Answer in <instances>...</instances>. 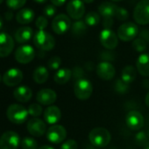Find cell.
Masks as SVG:
<instances>
[{"mask_svg":"<svg viewBox=\"0 0 149 149\" xmlns=\"http://www.w3.org/2000/svg\"><path fill=\"white\" fill-rule=\"evenodd\" d=\"M111 139V132L104 127H95L89 133V140L96 147H105L109 145Z\"/></svg>","mask_w":149,"mask_h":149,"instance_id":"cell-1","label":"cell"},{"mask_svg":"<svg viewBox=\"0 0 149 149\" xmlns=\"http://www.w3.org/2000/svg\"><path fill=\"white\" fill-rule=\"evenodd\" d=\"M28 115L29 113L27 109L19 104H11L6 111V116L8 119L12 123L16 125H21L25 123L27 119Z\"/></svg>","mask_w":149,"mask_h":149,"instance_id":"cell-2","label":"cell"},{"mask_svg":"<svg viewBox=\"0 0 149 149\" xmlns=\"http://www.w3.org/2000/svg\"><path fill=\"white\" fill-rule=\"evenodd\" d=\"M33 43L42 51H50L55 46L54 38L45 30H39L33 36Z\"/></svg>","mask_w":149,"mask_h":149,"instance_id":"cell-3","label":"cell"},{"mask_svg":"<svg viewBox=\"0 0 149 149\" xmlns=\"http://www.w3.org/2000/svg\"><path fill=\"white\" fill-rule=\"evenodd\" d=\"M93 92L92 84L86 78H82L76 81L74 85V93L77 99L81 101L88 100Z\"/></svg>","mask_w":149,"mask_h":149,"instance_id":"cell-4","label":"cell"},{"mask_svg":"<svg viewBox=\"0 0 149 149\" xmlns=\"http://www.w3.org/2000/svg\"><path fill=\"white\" fill-rule=\"evenodd\" d=\"M133 19L139 25L149 24V0H141L133 11Z\"/></svg>","mask_w":149,"mask_h":149,"instance_id":"cell-5","label":"cell"},{"mask_svg":"<svg viewBox=\"0 0 149 149\" xmlns=\"http://www.w3.org/2000/svg\"><path fill=\"white\" fill-rule=\"evenodd\" d=\"M139 33V27L132 22H126L122 24L117 32V35L122 41L134 40Z\"/></svg>","mask_w":149,"mask_h":149,"instance_id":"cell-6","label":"cell"},{"mask_svg":"<svg viewBox=\"0 0 149 149\" xmlns=\"http://www.w3.org/2000/svg\"><path fill=\"white\" fill-rule=\"evenodd\" d=\"M71 28L70 18L66 14L61 13L54 17L52 21V29L56 34H64Z\"/></svg>","mask_w":149,"mask_h":149,"instance_id":"cell-7","label":"cell"},{"mask_svg":"<svg viewBox=\"0 0 149 149\" xmlns=\"http://www.w3.org/2000/svg\"><path fill=\"white\" fill-rule=\"evenodd\" d=\"M19 143V134L13 131H7L0 138V149H17Z\"/></svg>","mask_w":149,"mask_h":149,"instance_id":"cell-8","label":"cell"},{"mask_svg":"<svg viewBox=\"0 0 149 149\" xmlns=\"http://www.w3.org/2000/svg\"><path fill=\"white\" fill-rule=\"evenodd\" d=\"M99 40L101 45L108 50L115 49L118 44V35L111 29L102 30L99 34Z\"/></svg>","mask_w":149,"mask_h":149,"instance_id":"cell-9","label":"cell"},{"mask_svg":"<svg viewBox=\"0 0 149 149\" xmlns=\"http://www.w3.org/2000/svg\"><path fill=\"white\" fill-rule=\"evenodd\" d=\"M35 57V51L30 45H22L19 47L15 52V59L19 63L27 64Z\"/></svg>","mask_w":149,"mask_h":149,"instance_id":"cell-10","label":"cell"},{"mask_svg":"<svg viewBox=\"0 0 149 149\" xmlns=\"http://www.w3.org/2000/svg\"><path fill=\"white\" fill-rule=\"evenodd\" d=\"M67 137V131L65 127L61 125H54L47 131V139L53 144L61 143Z\"/></svg>","mask_w":149,"mask_h":149,"instance_id":"cell-11","label":"cell"},{"mask_svg":"<svg viewBox=\"0 0 149 149\" xmlns=\"http://www.w3.org/2000/svg\"><path fill=\"white\" fill-rule=\"evenodd\" d=\"M66 9L68 17L76 20H80L85 13V6L82 0H71Z\"/></svg>","mask_w":149,"mask_h":149,"instance_id":"cell-12","label":"cell"},{"mask_svg":"<svg viewBox=\"0 0 149 149\" xmlns=\"http://www.w3.org/2000/svg\"><path fill=\"white\" fill-rule=\"evenodd\" d=\"M97 77L104 81H111L114 78L116 69L113 64L109 61H101L96 68Z\"/></svg>","mask_w":149,"mask_h":149,"instance_id":"cell-13","label":"cell"},{"mask_svg":"<svg viewBox=\"0 0 149 149\" xmlns=\"http://www.w3.org/2000/svg\"><path fill=\"white\" fill-rule=\"evenodd\" d=\"M23 80V73L17 68L8 69L3 76V82L8 87L19 85Z\"/></svg>","mask_w":149,"mask_h":149,"instance_id":"cell-14","label":"cell"},{"mask_svg":"<svg viewBox=\"0 0 149 149\" xmlns=\"http://www.w3.org/2000/svg\"><path fill=\"white\" fill-rule=\"evenodd\" d=\"M125 124L132 131H139L144 126V117L138 111H130L126 114Z\"/></svg>","mask_w":149,"mask_h":149,"instance_id":"cell-15","label":"cell"},{"mask_svg":"<svg viewBox=\"0 0 149 149\" xmlns=\"http://www.w3.org/2000/svg\"><path fill=\"white\" fill-rule=\"evenodd\" d=\"M14 48V40L13 37L6 33H0V57L9 56Z\"/></svg>","mask_w":149,"mask_h":149,"instance_id":"cell-16","label":"cell"},{"mask_svg":"<svg viewBox=\"0 0 149 149\" xmlns=\"http://www.w3.org/2000/svg\"><path fill=\"white\" fill-rule=\"evenodd\" d=\"M27 131L34 137H41L47 132V125L40 118H34L28 121Z\"/></svg>","mask_w":149,"mask_h":149,"instance_id":"cell-17","label":"cell"},{"mask_svg":"<svg viewBox=\"0 0 149 149\" xmlns=\"http://www.w3.org/2000/svg\"><path fill=\"white\" fill-rule=\"evenodd\" d=\"M56 99L57 95L55 91L51 89H42L36 95V100L42 105H51Z\"/></svg>","mask_w":149,"mask_h":149,"instance_id":"cell-18","label":"cell"},{"mask_svg":"<svg viewBox=\"0 0 149 149\" xmlns=\"http://www.w3.org/2000/svg\"><path fill=\"white\" fill-rule=\"evenodd\" d=\"M43 116L47 124L54 125L60 121L61 118V111L59 107L55 105H50L44 111Z\"/></svg>","mask_w":149,"mask_h":149,"instance_id":"cell-19","label":"cell"},{"mask_svg":"<svg viewBox=\"0 0 149 149\" xmlns=\"http://www.w3.org/2000/svg\"><path fill=\"white\" fill-rule=\"evenodd\" d=\"M137 71L145 77H149V54H141L136 61Z\"/></svg>","mask_w":149,"mask_h":149,"instance_id":"cell-20","label":"cell"},{"mask_svg":"<svg viewBox=\"0 0 149 149\" xmlns=\"http://www.w3.org/2000/svg\"><path fill=\"white\" fill-rule=\"evenodd\" d=\"M13 97L17 101L20 103H26L32 98L33 91L27 86H24V85L19 86L14 90Z\"/></svg>","mask_w":149,"mask_h":149,"instance_id":"cell-21","label":"cell"},{"mask_svg":"<svg viewBox=\"0 0 149 149\" xmlns=\"http://www.w3.org/2000/svg\"><path fill=\"white\" fill-rule=\"evenodd\" d=\"M33 36V31L30 26L19 27L15 33V40L18 43L23 44L28 42Z\"/></svg>","mask_w":149,"mask_h":149,"instance_id":"cell-22","label":"cell"},{"mask_svg":"<svg viewBox=\"0 0 149 149\" xmlns=\"http://www.w3.org/2000/svg\"><path fill=\"white\" fill-rule=\"evenodd\" d=\"M34 12L29 8H24L19 10L16 14V21L21 25H26L31 23L34 19Z\"/></svg>","mask_w":149,"mask_h":149,"instance_id":"cell-23","label":"cell"},{"mask_svg":"<svg viewBox=\"0 0 149 149\" xmlns=\"http://www.w3.org/2000/svg\"><path fill=\"white\" fill-rule=\"evenodd\" d=\"M72 77V71L71 69L68 68H62L58 69L54 77V82L59 84V85H62L67 84Z\"/></svg>","mask_w":149,"mask_h":149,"instance_id":"cell-24","label":"cell"},{"mask_svg":"<svg viewBox=\"0 0 149 149\" xmlns=\"http://www.w3.org/2000/svg\"><path fill=\"white\" fill-rule=\"evenodd\" d=\"M118 6L111 2H104L98 6V13L103 18H113L116 14Z\"/></svg>","mask_w":149,"mask_h":149,"instance_id":"cell-25","label":"cell"},{"mask_svg":"<svg viewBox=\"0 0 149 149\" xmlns=\"http://www.w3.org/2000/svg\"><path fill=\"white\" fill-rule=\"evenodd\" d=\"M48 77H49V72L47 68L44 66H40L36 68L33 74V81L39 84H42L46 83L48 79Z\"/></svg>","mask_w":149,"mask_h":149,"instance_id":"cell-26","label":"cell"},{"mask_svg":"<svg viewBox=\"0 0 149 149\" xmlns=\"http://www.w3.org/2000/svg\"><path fill=\"white\" fill-rule=\"evenodd\" d=\"M136 78V69L134 68V67L131 66V65H127L125 66L121 72V79L130 84H132Z\"/></svg>","mask_w":149,"mask_h":149,"instance_id":"cell-27","label":"cell"},{"mask_svg":"<svg viewBox=\"0 0 149 149\" xmlns=\"http://www.w3.org/2000/svg\"><path fill=\"white\" fill-rule=\"evenodd\" d=\"M87 25L84 21L82 20H77L74 22L72 26H71V30L74 35L76 36H83L87 32Z\"/></svg>","mask_w":149,"mask_h":149,"instance_id":"cell-28","label":"cell"},{"mask_svg":"<svg viewBox=\"0 0 149 149\" xmlns=\"http://www.w3.org/2000/svg\"><path fill=\"white\" fill-rule=\"evenodd\" d=\"M84 22L88 26H96L100 22V14L97 12H90L86 14Z\"/></svg>","mask_w":149,"mask_h":149,"instance_id":"cell-29","label":"cell"},{"mask_svg":"<svg viewBox=\"0 0 149 149\" xmlns=\"http://www.w3.org/2000/svg\"><path fill=\"white\" fill-rule=\"evenodd\" d=\"M114 90L118 94L124 95L129 91V84L125 83L121 78L116 80L114 84Z\"/></svg>","mask_w":149,"mask_h":149,"instance_id":"cell-30","label":"cell"},{"mask_svg":"<svg viewBox=\"0 0 149 149\" xmlns=\"http://www.w3.org/2000/svg\"><path fill=\"white\" fill-rule=\"evenodd\" d=\"M21 146L23 149H38V143L34 139L26 137L21 141Z\"/></svg>","mask_w":149,"mask_h":149,"instance_id":"cell-31","label":"cell"},{"mask_svg":"<svg viewBox=\"0 0 149 149\" xmlns=\"http://www.w3.org/2000/svg\"><path fill=\"white\" fill-rule=\"evenodd\" d=\"M26 0H6V5L11 10H21Z\"/></svg>","mask_w":149,"mask_h":149,"instance_id":"cell-32","label":"cell"},{"mask_svg":"<svg viewBox=\"0 0 149 149\" xmlns=\"http://www.w3.org/2000/svg\"><path fill=\"white\" fill-rule=\"evenodd\" d=\"M146 41L142 38H137L132 42V47L139 53H142L146 49Z\"/></svg>","mask_w":149,"mask_h":149,"instance_id":"cell-33","label":"cell"},{"mask_svg":"<svg viewBox=\"0 0 149 149\" xmlns=\"http://www.w3.org/2000/svg\"><path fill=\"white\" fill-rule=\"evenodd\" d=\"M27 111H28L29 115H31L32 117H34V118L40 117L43 112V109H42L41 105L39 104H32L28 107Z\"/></svg>","mask_w":149,"mask_h":149,"instance_id":"cell-34","label":"cell"},{"mask_svg":"<svg viewBox=\"0 0 149 149\" xmlns=\"http://www.w3.org/2000/svg\"><path fill=\"white\" fill-rule=\"evenodd\" d=\"M61 64V59L59 56H53L47 61V66L51 70H58L60 69V66Z\"/></svg>","mask_w":149,"mask_h":149,"instance_id":"cell-35","label":"cell"},{"mask_svg":"<svg viewBox=\"0 0 149 149\" xmlns=\"http://www.w3.org/2000/svg\"><path fill=\"white\" fill-rule=\"evenodd\" d=\"M147 141H148V136H147V133H146L145 132L143 131L139 132L135 135V142L137 145L143 146Z\"/></svg>","mask_w":149,"mask_h":149,"instance_id":"cell-36","label":"cell"},{"mask_svg":"<svg viewBox=\"0 0 149 149\" xmlns=\"http://www.w3.org/2000/svg\"><path fill=\"white\" fill-rule=\"evenodd\" d=\"M115 17L120 20V21H125L128 19L129 17V13L127 12V10H125V8L123 7H118L117 8V12H116V14H115Z\"/></svg>","mask_w":149,"mask_h":149,"instance_id":"cell-37","label":"cell"},{"mask_svg":"<svg viewBox=\"0 0 149 149\" xmlns=\"http://www.w3.org/2000/svg\"><path fill=\"white\" fill-rule=\"evenodd\" d=\"M48 25V20L45 16H40L35 21V26L39 30H44Z\"/></svg>","mask_w":149,"mask_h":149,"instance_id":"cell-38","label":"cell"},{"mask_svg":"<svg viewBox=\"0 0 149 149\" xmlns=\"http://www.w3.org/2000/svg\"><path fill=\"white\" fill-rule=\"evenodd\" d=\"M60 149H78V145L74 139H68L61 145Z\"/></svg>","mask_w":149,"mask_h":149,"instance_id":"cell-39","label":"cell"},{"mask_svg":"<svg viewBox=\"0 0 149 149\" xmlns=\"http://www.w3.org/2000/svg\"><path fill=\"white\" fill-rule=\"evenodd\" d=\"M84 72L81 67H76V68H74V69L72 70V76L77 81L84 78Z\"/></svg>","mask_w":149,"mask_h":149,"instance_id":"cell-40","label":"cell"},{"mask_svg":"<svg viewBox=\"0 0 149 149\" xmlns=\"http://www.w3.org/2000/svg\"><path fill=\"white\" fill-rule=\"evenodd\" d=\"M56 8L54 5H47L44 7L43 13L46 17H53L55 14Z\"/></svg>","mask_w":149,"mask_h":149,"instance_id":"cell-41","label":"cell"},{"mask_svg":"<svg viewBox=\"0 0 149 149\" xmlns=\"http://www.w3.org/2000/svg\"><path fill=\"white\" fill-rule=\"evenodd\" d=\"M113 23H114V21H113L112 18H104L103 26H104V29H111Z\"/></svg>","mask_w":149,"mask_h":149,"instance_id":"cell-42","label":"cell"},{"mask_svg":"<svg viewBox=\"0 0 149 149\" xmlns=\"http://www.w3.org/2000/svg\"><path fill=\"white\" fill-rule=\"evenodd\" d=\"M101 58L104 60L103 61H112L114 60V55L111 52H103L101 54Z\"/></svg>","mask_w":149,"mask_h":149,"instance_id":"cell-43","label":"cell"},{"mask_svg":"<svg viewBox=\"0 0 149 149\" xmlns=\"http://www.w3.org/2000/svg\"><path fill=\"white\" fill-rule=\"evenodd\" d=\"M50 1L54 6H61L65 4L66 0H50Z\"/></svg>","mask_w":149,"mask_h":149,"instance_id":"cell-44","label":"cell"},{"mask_svg":"<svg viewBox=\"0 0 149 149\" xmlns=\"http://www.w3.org/2000/svg\"><path fill=\"white\" fill-rule=\"evenodd\" d=\"M5 19L7 20V21H10L13 19V13L12 11H7L6 13H5Z\"/></svg>","mask_w":149,"mask_h":149,"instance_id":"cell-45","label":"cell"},{"mask_svg":"<svg viewBox=\"0 0 149 149\" xmlns=\"http://www.w3.org/2000/svg\"><path fill=\"white\" fill-rule=\"evenodd\" d=\"M145 103L146 105L149 108V91L147 92V94L146 95V98H145Z\"/></svg>","mask_w":149,"mask_h":149,"instance_id":"cell-46","label":"cell"},{"mask_svg":"<svg viewBox=\"0 0 149 149\" xmlns=\"http://www.w3.org/2000/svg\"><path fill=\"white\" fill-rule=\"evenodd\" d=\"M3 26H4V19L1 15H0V30L2 29Z\"/></svg>","mask_w":149,"mask_h":149,"instance_id":"cell-47","label":"cell"},{"mask_svg":"<svg viewBox=\"0 0 149 149\" xmlns=\"http://www.w3.org/2000/svg\"><path fill=\"white\" fill-rule=\"evenodd\" d=\"M38 149H54V148L52 147V146H42L41 147H40Z\"/></svg>","mask_w":149,"mask_h":149,"instance_id":"cell-48","label":"cell"},{"mask_svg":"<svg viewBox=\"0 0 149 149\" xmlns=\"http://www.w3.org/2000/svg\"><path fill=\"white\" fill-rule=\"evenodd\" d=\"M143 149H149V141H147V142L143 146Z\"/></svg>","mask_w":149,"mask_h":149,"instance_id":"cell-49","label":"cell"},{"mask_svg":"<svg viewBox=\"0 0 149 149\" xmlns=\"http://www.w3.org/2000/svg\"><path fill=\"white\" fill-rule=\"evenodd\" d=\"M36 3H39V4H43L45 2H47V0H33Z\"/></svg>","mask_w":149,"mask_h":149,"instance_id":"cell-50","label":"cell"},{"mask_svg":"<svg viewBox=\"0 0 149 149\" xmlns=\"http://www.w3.org/2000/svg\"><path fill=\"white\" fill-rule=\"evenodd\" d=\"M83 2L86 4H91L92 2H94V0H83Z\"/></svg>","mask_w":149,"mask_h":149,"instance_id":"cell-51","label":"cell"},{"mask_svg":"<svg viewBox=\"0 0 149 149\" xmlns=\"http://www.w3.org/2000/svg\"><path fill=\"white\" fill-rule=\"evenodd\" d=\"M113 2H119V1H122V0H111Z\"/></svg>","mask_w":149,"mask_h":149,"instance_id":"cell-52","label":"cell"},{"mask_svg":"<svg viewBox=\"0 0 149 149\" xmlns=\"http://www.w3.org/2000/svg\"><path fill=\"white\" fill-rule=\"evenodd\" d=\"M3 2H4V0H0V5H1V4H2Z\"/></svg>","mask_w":149,"mask_h":149,"instance_id":"cell-53","label":"cell"},{"mask_svg":"<svg viewBox=\"0 0 149 149\" xmlns=\"http://www.w3.org/2000/svg\"><path fill=\"white\" fill-rule=\"evenodd\" d=\"M147 136H148V138H149V129H148V131H147Z\"/></svg>","mask_w":149,"mask_h":149,"instance_id":"cell-54","label":"cell"},{"mask_svg":"<svg viewBox=\"0 0 149 149\" xmlns=\"http://www.w3.org/2000/svg\"><path fill=\"white\" fill-rule=\"evenodd\" d=\"M1 79H2V77H1V76H0V82H1Z\"/></svg>","mask_w":149,"mask_h":149,"instance_id":"cell-55","label":"cell"}]
</instances>
